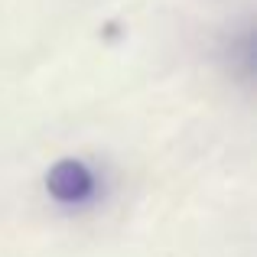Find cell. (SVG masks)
Masks as SVG:
<instances>
[{"label":"cell","mask_w":257,"mask_h":257,"mask_svg":"<svg viewBox=\"0 0 257 257\" xmlns=\"http://www.w3.org/2000/svg\"><path fill=\"white\" fill-rule=\"evenodd\" d=\"M46 192L59 208H88L101 199V176L78 157H62L46 173Z\"/></svg>","instance_id":"1"}]
</instances>
